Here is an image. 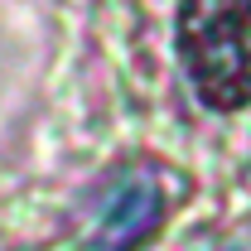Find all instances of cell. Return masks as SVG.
<instances>
[{
  "label": "cell",
  "instance_id": "cell-2",
  "mask_svg": "<svg viewBox=\"0 0 251 251\" xmlns=\"http://www.w3.org/2000/svg\"><path fill=\"white\" fill-rule=\"evenodd\" d=\"M169 218V193L150 164H126L87 203V247L92 251H135Z\"/></svg>",
  "mask_w": 251,
  "mask_h": 251
},
{
  "label": "cell",
  "instance_id": "cell-1",
  "mask_svg": "<svg viewBox=\"0 0 251 251\" xmlns=\"http://www.w3.org/2000/svg\"><path fill=\"white\" fill-rule=\"evenodd\" d=\"M179 58L203 106H251V0H184Z\"/></svg>",
  "mask_w": 251,
  "mask_h": 251
},
{
  "label": "cell",
  "instance_id": "cell-3",
  "mask_svg": "<svg viewBox=\"0 0 251 251\" xmlns=\"http://www.w3.org/2000/svg\"><path fill=\"white\" fill-rule=\"evenodd\" d=\"M203 251H251V247H237V242H218V247H203Z\"/></svg>",
  "mask_w": 251,
  "mask_h": 251
}]
</instances>
